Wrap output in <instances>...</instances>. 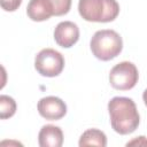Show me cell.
I'll list each match as a JSON object with an SVG mask.
<instances>
[{
  "label": "cell",
  "instance_id": "2",
  "mask_svg": "<svg viewBox=\"0 0 147 147\" xmlns=\"http://www.w3.org/2000/svg\"><path fill=\"white\" fill-rule=\"evenodd\" d=\"M78 11L85 21L107 23L117 17L119 5L116 0H79Z\"/></svg>",
  "mask_w": 147,
  "mask_h": 147
},
{
  "label": "cell",
  "instance_id": "11",
  "mask_svg": "<svg viewBox=\"0 0 147 147\" xmlns=\"http://www.w3.org/2000/svg\"><path fill=\"white\" fill-rule=\"evenodd\" d=\"M16 111V102L9 95H0V118L6 119L11 117Z\"/></svg>",
  "mask_w": 147,
  "mask_h": 147
},
{
  "label": "cell",
  "instance_id": "4",
  "mask_svg": "<svg viewBox=\"0 0 147 147\" xmlns=\"http://www.w3.org/2000/svg\"><path fill=\"white\" fill-rule=\"evenodd\" d=\"M139 74L137 67L129 61H123L114 65L109 72L110 85L119 91H127L138 83Z\"/></svg>",
  "mask_w": 147,
  "mask_h": 147
},
{
  "label": "cell",
  "instance_id": "14",
  "mask_svg": "<svg viewBox=\"0 0 147 147\" xmlns=\"http://www.w3.org/2000/svg\"><path fill=\"white\" fill-rule=\"evenodd\" d=\"M142 99H144V102H145V105L147 106V88L144 91V94H142Z\"/></svg>",
  "mask_w": 147,
  "mask_h": 147
},
{
  "label": "cell",
  "instance_id": "9",
  "mask_svg": "<svg viewBox=\"0 0 147 147\" xmlns=\"http://www.w3.org/2000/svg\"><path fill=\"white\" fill-rule=\"evenodd\" d=\"M40 147H61L63 144V132L59 126L44 125L38 134Z\"/></svg>",
  "mask_w": 147,
  "mask_h": 147
},
{
  "label": "cell",
  "instance_id": "13",
  "mask_svg": "<svg viewBox=\"0 0 147 147\" xmlns=\"http://www.w3.org/2000/svg\"><path fill=\"white\" fill-rule=\"evenodd\" d=\"M1 7L6 11H15L22 3V0H0Z\"/></svg>",
  "mask_w": 147,
  "mask_h": 147
},
{
  "label": "cell",
  "instance_id": "5",
  "mask_svg": "<svg viewBox=\"0 0 147 147\" xmlns=\"http://www.w3.org/2000/svg\"><path fill=\"white\" fill-rule=\"evenodd\" d=\"M34 68L44 77L59 76L64 68V57L53 48H44L36 55Z\"/></svg>",
  "mask_w": 147,
  "mask_h": 147
},
{
  "label": "cell",
  "instance_id": "10",
  "mask_svg": "<svg viewBox=\"0 0 147 147\" xmlns=\"http://www.w3.org/2000/svg\"><path fill=\"white\" fill-rule=\"evenodd\" d=\"M107 145V137L106 134L98 130V129H88L86 130L80 139H79V146H100L105 147Z\"/></svg>",
  "mask_w": 147,
  "mask_h": 147
},
{
  "label": "cell",
  "instance_id": "7",
  "mask_svg": "<svg viewBox=\"0 0 147 147\" xmlns=\"http://www.w3.org/2000/svg\"><path fill=\"white\" fill-rule=\"evenodd\" d=\"M79 39V29L76 23L70 21L60 22L54 30V40L55 42L63 47L69 48L74 46Z\"/></svg>",
  "mask_w": 147,
  "mask_h": 147
},
{
  "label": "cell",
  "instance_id": "8",
  "mask_svg": "<svg viewBox=\"0 0 147 147\" xmlns=\"http://www.w3.org/2000/svg\"><path fill=\"white\" fill-rule=\"evenodd\" d=\"M26 14L32 21L41 22L53 16L54 10L51 0H30L26 7Z\"/></svg>",
  "mask_w": 147,
  "mask_h": 147
},
{
  "label": "cell",
  "instance_id": "3",
  "mask_svg": "<svg viewBox=\"0 0 147 147\" xmlns=\"http://www.w3.org/2000/svg\"><path fill=\"white\" fill-rule=\"evenodd\" d=\"M90 47L96 59L109 61L119 55L123 48V40L114 30H99L93 34Z\"/></svg>",
  "mask_w": 147,
  "mask_h": 147
},
{
  "label": "cell",
  "instance_id": "12",
  "mask_svg": "<svg viewBox=\"0 0 147 147\" xmlns=\"http://www.w3.org/2000/svg\"><path fill=\"white\" fill-rule=\"evenodd\" d=\"M54 16H61L67 14L71 7V0H51Z\"/></svg>",
  "mask_w": 147,
  "mask_h": 147
},
{
  "label": "cell",
  "instance_id": "1",
  "mask_svg": "<svg viewBox=\"0 0 147 147\" xmlns=\"http://www.w3.org/2000/svg\"><path fill=\"white\" fill-rule=\"evenodd\" d=\"M110 124L115 132L129 134L136 131L139 125V113L134 101L125 96H115L108 103Z\"/></svg>",
  "mask_w": 147,
  "mask_h": 147
},
{
  "label": "cell",
  "instance_id": "6",
  "mask_svg": "<svg viewBox=\"0 0 147 147\" xmlns=\"http://www.w3.org/2000/svg\"><path fill=\"white\" fill-rule=\"evenodd\" d=\"M40 116L49 121L61 119L67 114V105L57 96H45L37 105Z\"/></svg>",
  "mask_w": 147,
  "mask_h": 147
}]
</instances>
